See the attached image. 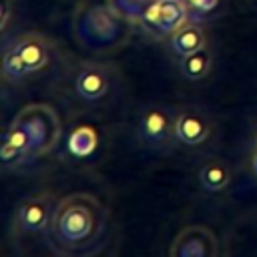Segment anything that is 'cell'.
Returning <instances> with one entry per match:
<instances>
[{
  "label": "cell",
  "instance_id": "cell-1",
  "mask_svg": "<svg viewBox=\"0 0 257 257\" xmlns=\"http://www.w3.org/2000/svg\"><path fill=\"white\" fill-rule=\"evenodd\" d=\"M60 139L58 114L42 102H34L16 112L2 133L0 157L8 167H20L50 153Z\"/></svg>",
  "mask_w": 257,
  "mask_h": 257
},
{
  "label": "cell",
  "instance_id": "cell-2",
  "mask_svg": "<svg viewBox=\"0 0 257 257\" xmlns=\"http://www.w3.org/2000/svg\"><path fill=\"white\" fill-rule=\"evenodd\" d=\"M106 209L88 193H72L54 205L48 233L64 253H76L80 247L94 245L106 229Z\"/></svg>",
  "mask_w": 257,
  "mask_h": 257
},
{
  "label": "cell",
  "instance_id": "cell-3",
  "mask_svg": "<svg viewBox=\"0 0 257 257\" xmlns=\"http://www.w3.org/2000/svg\"><path fill=\"white\" fill-rule=\"evenodd\" d=\"M128 20L106 2H84L74 16V32L82 46L90 50L112 48L128 34Z\"/></svg>",
  "mask_w": 257,
  "mask_h": 257
},
{
  "label": "cell",
  "instance_id": "cell-4",
  "mask_svg": "<svg viewBox=\"0 0 257 257\" xmlns=\"http://www.w3.org/2000/svg\"><path fill=\"white\" fill-rule=\"evenodd\" d=\"M50 42L38 34L28 32L12 42L2 56V74L4 78H22L26 74L38 72L48 64Z\"/></svg>",
  "mask_w": 257,
  "mask_h": 257
},
{
  "label": "cell",
  "instance_id": "cell-5",
  "mask_svg": "<svg viewBox=\"0 0 257 257\" xmlns=\"http://www.w3.org/2000/svg\"><path fill=\"white\" fill-rule=\"evenodd\" d=\"M219 251L217 239L209 227L189 225L177 233L171 243V257H215Z\"/></svg>",
  "mask_w": 257,
  "mask_h": 257
},
{
  "label": "cell",
  "instance_id": "cell-6",
  "mask_svg": "<svg viewBox=\"0 0 257 257\" xmlns=\"http://www.w3.org/2000/svg\"><path fill=\"white\" fill-rule=\"evenodd\" d=\"M175 120H177V114H173L171 108L151 106L141 114L139 137L149 147H161L169 141L171 135H175Z\"/></svg>",
  "mask_w": 257,
  "mask_h": 257
},
{
  "label": "cell",
  "instance_id": "cell-7",
  "mask_svg": "<svg viewBox=\"0 0 257 257\" xmlns=\"http://www.w3.org/2000/svg\"><path fill=\"white\" fill-rule=\"evenodd\" d=\"M110 90V70L98 62L80 64L74 76V92L86 102H98Z\"/></svg>",
  "mask_w": 257,
  "mask_h": 257
},
{
  "label": "cell",
  "instance_id": "cell-8",
  "mask_svg": "<svg viewBox=\"0 0 257 257\" xmlns=\"http://www.w3.org/2000/svg\"><path fill=\"white\" fill-rule=\"evenodd\" d=\"M52 201L44 193H36L26 197L16 209V227L24 233H38L50 225L52 217Z\"/></svg>",
  "mask_w": 257,
  "mask_h": 257
},
{
  "label": "cell",
  "instance_id": "cell-9",
  "mask_svg": "<svg viewBox=\"0 0 257 257\" xmlns=\"http://www.w3.org/2000/svg\"><path fill=\"white\" fill-rule=\"evenodd\" d=\"M187 20V8L181 0H157L147 12L145 22L153 24L161 34H173Z\"/></svg>",
  "mask_w": 257,
  "mask_h": 257
},
{
  "label": "cell",
  "instance_id": "cell-10",
  "mask_svg": "<svg viewBox=\"0 0 257 257\" xmlns=\"http://www.w3.org/2000/svg\"><path fill=\"white\" fill-rule=\"evenodd\" d=\"M211 135V124L203 112L197 108H185L177 114L175 120V137L189 145V147H199L203 145Z\"/></svg>",
  "mask_w": 257,
  "mask_h": 257
},
{
  "label": "cell",
  "instance_id": "cell-11",
  "mask_svg": "<svg viewBox=\"0 0 257 257\" xmlns=\"http://www.w3.org/2000/svg\"><path fill=\"white\" fill-rule=\"evenodd\" d=\"M205 30L199 24H183L171 34V48L181 58L205 46Z\"/></svg>",
  "mask_w": 257,
  "mask_h": 257
},
{
  "label": "cell",
  "instance_id": "cell-12",
  "mask_svg": "<svg viewBox=\"0 0 257 257\" xmlns=\"http://www.w3.org/2000/svg\"><path fill=\"white\" fill-rule=\"evenodd\" d=\"M181 74L187 78V80H203L209 72H211V66H213V54L207 46L187 54L181 58Z\"/></svg>",
  "mask_w": 257,
  "mask_h": 257
},
{
  "label": "cell",
  "instance_id": "cell-13",
  "mask_svg": "<svg viewBox=\"0 0 257 257\" xmlns=\"http://www.w3.org/2000/svg\"><path fill=\"white\" fill-rule=\"evenodd\" d=\"M199 181H201L203 189H207V191H211V193H219V191H223V189L229 185V181H231V171H229V167H227L223 161L213 159V161H209V163H205V165L201 167V171H199Z\"/></svg>",
  "mask_w": 257,
  "mask_h": 257
},
{
  "label": "cell",
  "instance_id": "cell-14",
  "mask_svg": "<svg viewBox=\"0 0 257 257\" xmlns=\"http://www.w3.org/2000/svg\"><path fill=\"white\" fill-rule=\"evenodd\" d=\"M98 137L92 126H76L68 137V151L74 157H88L96 149Z\"/></svg>",
  "mask_w": 257,
  "mask_h": 257
},
{
  "label": "cell",
  "instance_id": "cell-15",
  "mask_svg": "<svg viewBox=\"0 0 257 257\" xmlns=\"http://www.w3.org/2000/svg\"><path fill=\"white\" fill-rule=\"evenodd\" d=\"M104 2L112 6L128 22H145L147 12L153 8L157 0H104Z\"/></svg>",
  "mask_w": 257,
  "mask_h": 257
},
{
  "label": "cell",
  "instance_id": "cell-16",
  "mask_svg": "<svg viewBox=\"0 0 257 257\" xmlns=\"http://www.w3.org/2000/svg\"><path fill=\"white\" fill-rule=\"evenodd\" d=\"M197 8H201V10H209L211 6H215L217 4V0H191Z\"/></svg>",
  "mask_w": 257,
  "mask_h": 257
},
{
  "label": "cell",
  "instance_id": "cell-17",
  "mask_svg": "<svg viewBox=\"0 0 257 257\" xmlns=\"http://www.w3.org/2000/svg\"><path fill=\"white\" fill-rule=\"evenodd\" d=\"M8 16H10V4H8V0H2V28H6Z\"/></svg>",
  "mask_w": 257,
  "mask_h": 257
},
{
  "label": "cell",
  "instance_id": "cell-18",
  "mask_svg": "<svg viewBox=\"0 0 257 257\" xmlns=\"http://www.w3.org/2000/svg\"><path fill=\"white\" fill-rule=\"evenodd\" d=\"M253 171H255V173H257V155H255V157H253Z\"/></svg>",
  "mask_w": 257,
  "mask_h": 257
}]
</instances>
